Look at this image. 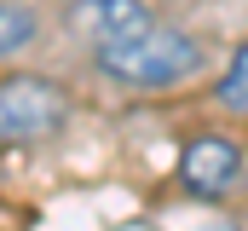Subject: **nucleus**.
<instances>
[{"label": "nucleus", "instance_id": "1", "mask_svg": "<svg viewBox=\"0 0 248 231\" xmlns=\"http://www.w3.org/2000/svg\"><path fill=\"white\" fill-rule=\"evenodd\" d=\"M98 69L122 87L139 93H162V87H179L202 69V47L190 41L185 29H168V23H150L139 41H122L110 52H98Z\"/></svg>", "mask_w": 248, "mask_h": 231}, {"label": "nucleus", "instance_id": "2", "mask_svg": "<svg viewBox=\"0 0 248 231\" xmlns=\"http://www.w3.org/2000/svg\"><path fill=\"white\" fill-rule=\"evenodd\" d=\"M69 121V93L46 75H6L0 81V145L52 139Z\"/></svg>", "mask_w": 248, "mask_h": 231}, {"label": "nucleus", "instance_id": "3", "mask_svg": "<svg viewBox=\"0 0 248 231\" xmlns=\"http://www.w3.org/2000/svg\"><path fill=\"white\" fill-rule=\"evenodd\" d=\"M150 23H156V12L144 0H75L69 6V29L81 41H93L98 52H110L122 41H139Z\"/></svg>", "mask_w": 248, "mask_h": 231}, {"label": "nucleus", "instance_id": "4", "mask_svg": "<svg viewBox=\"0 0 248 231\" xmlns=\"http://www.w3.org/2000/svg\"><path fill=\"white\" fill-rule=\"evenodd\" d=\"M179 179H185V191L196 197H225L237 179H243V150L231 145V139H190L185 156H179Z\"/></svg>", "mask_w": 248, "mask_h": 231}, {"label": "nucleus", "instance_id": "5", "mask_svg": "<svg viewBox=\"0 0 248 231\" xmlns=\"http://www.w3.org/2000/svg\"><path fill=\"white\" fill-rule=\"evenodd\" d=\"M35 35H41V17L29 6H17V0H0V58L23 52Z\"/></svg>", "mask_w": 248, "mask_h": 231}, {"label": "nucleus", "instance_id": "6", "mask_svg": "<svg viewBox=\"0 0 248 231\" xmlns=\"http://www.w3.org/2000/svg\"><path fill=\"white\" fill-rule=\"evenodd\" d=\"M214 99L225 104L231 116H248V41L231 52V69L219 75V87H214Z\"/></svg>", "mask_w": 248, "mask_h": 231}, {"label": "nucleus", "instance_id": "7", "mask_svg": "<svg viewBox=\"0 0 248 231\" xmlns=\"http://www.w3.org/2000/svg\"><path fill=\"white\" fill-rule=\"evenodd\" d=\"M202 231H237V226H231V220H214V226H202Z\"/></svg>", "mask_w": 248, "mask_h": 231}]
</instances>
